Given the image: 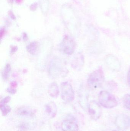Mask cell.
I'll return each mask as SVG.
<instances>
[{
	"instance_id": "cell-1",
	"label": "cell",
	"mask_w": 130,
	"mask_h": 131,
	"mask_svg": "<svg viewBox=\"0 0 130 131\" xmlns=\"http://www.w3.org/2000/svg\"><path fill=\"white\" fill-rule=\"evenodd\" d=\"M105 81V76L103 70L98 69L91 73L88 80V84L89 88L92 89L100 88Z\"/></svg>"
},
{
	"instance_id": "cell-2",
	"label": "cell",
	"mask_w": 130,
	"mask_h": 131,
	"mask_svg": "<svg viewBox=\"0 0 130 131\" xmlns=\"http://www.w3.org/2000/svg\"><path fill=\"white\" fill-rule=\"evenodd\" d=\"M98 98L100 104L105 108H113L118 105L117 101L114 96L107 91H101Z\"/></svg>"
},
{
	"instance_id": "cell-3",
	"label": "cell",
	"mask_w": 130,
	"mask_h": 131,
	"mask_svg": "<svg viewBox=\"0 0 130 131\" xmlns=\"http://www.w3.org/2000/svg\"><path fill=\"white\" fill-rule=\"evenodd\" d=\"M61 95L64 101L70 102L75 99V92L71 84L67 82H63L61 85Z\"/></svg>"
},
{
	"instance_id": "cell-4",
	"label": "cell",
	"mask_w": 130,
	"mask_h": 131,
	"mask_svg": "<svg viewBox=\"0 0 130 131\" xmlns=\"http://www.w3.org/2000/svg\"><path fill=\"white\" fill-rule=\"evenodd\" d=\"M76 45L75 42L73 39L68 36H66L61 43V50L64 53L71 55L75 51Z\"/></svg>"
},
{
	"instance_id": "cell-5",
	"label": "cell",
	"mask_w": 130,
	"mask_h": 131,
	"mask_svg": "<svg viewBox=\"0 0 130 131\" xmlns=\"http://www.w3.org/2000/svg\"><path fill=\"white\" fill-rule=\"evenodd\" d=\"M63 131H78V125L75 118L72 116H69L63 120L61 125Z\"/></svg>"
},
{
	"instance_id": "cell-6",
	"label": "cell",
	"mask_w": 130,
	"mask_h": 131,
	"mask_svg": "<svg viewBox=\"0 0 130 131\" xmlns=\"http://www.w3.org/2000/svg\"><path fill=\"white\" fill-rule=\"evenodd\" d=\"M88 111L91 118L95 121L98 120L101 116V107L100 105L95 101H92L89 103Z\"/></svg>"
},
{
	"instance_id": "cell-7",
	"label": "cell",
	"mask_w": 130,
	"mask_h": 131,
	"mask_svg": "<svg viewBox=\"0 0 130 131\" xmlns=\"http://www.w3.org/2000/svg\"><path fill=\"white\" fill-rule=\"evenodd\" d=\"M115 124L119 130H126L130 126V117L125 114L120 115L116 118Z\"/></svg>"
},
{
	"instance_id": "cell-8",
	"label": "cell",
	"mask_w": 130,
	"mask_h": 131,
	"mask_svg": "<svg viewBox=\"0 0 130 131\" xmlns=\"http://www.w3.org/2000/svg\"><path fill=\"white\" fill-rule=\"evenodd\" d=\"M46 112L51 118H53L56 116L57 107L54 102H50L47 104L45 107Z\"/></svg>"
},
{
	"instance_id": "cell-9",
	"label": "cell",
	"mask_w": 130,
	"mask_h": 131,
	"mask_svg": "<svg viewBox=\"0 0 130 131\" xmlns=\"http://www.w3.org/2000/svg\"><path fill=\"white\" fill-rule=\"evenodd\" d=\"M84 63V58L82 54L78 53L75 56L72 62V66L75 69H79L82 68Z\"/></svg>"
},
{
	"instance_id": "cell-10",
	"label": "cell",
	"mask_w": 130,
	"mask_h": 131,
	"mask_svg": "<svg viewBox=\"0 0 130 131\" xmlns=\"http://www.w3.org/2000/svg\"><path fill=\"white\" fill-rule=\"evenodd\" d=\"M106 63L111 69L118 70L120 68V64L118 60L113 56H108L106 59Z\"/></svg>"
},
{
	"instance_id": "cell-11",
	"label": "cell",
	"mask_w": 130,
	"mask_h": 131,
	"mask_svg": "<svg viewBox=\"0 0 130 131\" xmlns=\"http://www.w3.org/2000/svg\"><path fill=\"white\" fill-rule=\"evenodd\" d=\"M39 50V44L37 41L31 42L27 47L28 52L32 55H35L38 53Z\"/></svg>"
},
{
	"instance_id": "cell-12",
	"label": "cell",
	"mask_w": 130,
	"mask_h": 131,
	"mask_svg": "<svg viewBox=\"0 0 130 131\" xmlns=\"http://www.w3.org/2000/svg\"><path fill=\"white\" fill-rule=\"evenodd\" d=\"M48 93L49 95L53 98L56 97L59 93V90L57 84L53 82L50 85L48 88Z\"/></svg>"
},
{
	"instance_id": "cell-13",
	"label": "cell",
	"mask_w": 130,
	"mask_h": 131,
	"mask_svg": "<svg viewBox=\"0 0 130 131\" xmlns=\"http://www.w3.org/2000/svg\"><path fill=\"white\" fill-rule=\"evenodd\" d=\"M0 108L1 111L2 113V115L4 116H6L10 112L11 108L7 104H0Z\"/></svg>"
},
{
	"instance_id": "cell-14",
	"label": "cell",
	"mask_w": 130,
	"mask_h": 131,
	"mask_svg": "<svg viewBox=\"0 0 130 131\" xmlns=\"http://www.w3.org/2000/svg\"><path fill=\"white\" fill-rule=\"evenodd\" d=\"M11 68L10 64H7L5 66L2 72V78L4 80H7L9 77L10 72Z\"/></svg>"
},
{
	"instance_id": "cell-15",
	"label": "cell",
	"mask_w": 130,
	"mask_h": 131,
	"mask_svg": "<svg viewBox=\"0 0 130 131\" xmlns=\"http://www.w3.org/2000/svg\"><path fill=\"white\" fill-rule=\"evenodd\" d=\"M123 103L124 107L130 111V94H127L124 95L123 99Z\"/></svg>"
},
{
	"instance_id": "cell-16",
	"label": "cell",
	"mask_w": 130,
	"mask_h": 131,
	"mask_svg": "<svg viewBox=\"0 0 130 131\" xmlns=\"http://www.w3.org/2000/svg\"><path fill=\"white\" fill-rule=\"evenodd\" d=\"M11 100V97H6L2 99L1 102V103L2 104H7Z\"/></svg>"
},
{
	"instance_id": "cell-17",
	"label": "cell",
	"mask_w": 130,
	"mask_h": 131,
	"mask_svg": "<svg viewBox=\"0 0 130 131\" xmlns=\"http://www.w3.org/2000/svg\"><path fill=\"white\" fill-rule=\"evenodd\" d=\"M127 82L129 86L130 87V68L129 69L127 75Z\"/></svg>"
},
{
	"instance_id": "cell-18",
	"label": "cell",
	"mask_w": 130,
	"mask_h": 131,
	"mask_svg": "<svg viewBox=\"0 0 130 131\" xmlns=\"http://www.w3.org/2000/svg\"><path fill=\"white\" fill-rule=\"evenodd\" d=\"M7 91L9 93L11 94H14L16 92V90L15 89H12L11 88L8 89Z\"/></svg>"
},
{
	"instance_id": "cell-19",
	"label": "cell",
	"mask_w": 130,
	"mask_h": 131,
	"mask_svg": "<svg viewBox=\"0 0 130 131\" xmlns=\"http://www.w3.org/2000/svg\"><path fill=\"white\" fill-rule=\"evenodd\" d=\"M28 129L25 128L23 127H21L20 129L18 131H28Z\"/></svg>"
},
{
	"instance_id": "cell-20",
	"label": "cell",
	"mask_w": 130,
	"mask_h": 131,
	"mask_svg": "<svg viewBox=\"0 0 130 131\" xmlns=\"http://www.w3.org/2000/svg\"></svg>"
}]
</instances>
